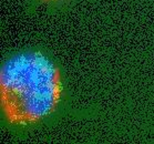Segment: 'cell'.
I'll use <instances>...</instances> for the list:
<instances>
[{"instance_id": "cell-1", "label": "cell", "mask_w": 154, "mask_h": 144, "mask_svg": "<svg viewBox=\"0 0 154 144\" xmlns=\"http://www.w3.org/2000/svg\"><path fill=\"white\" fill-rule=\"evenodd\" d=\"M62 93L59 69L40 52L12 57L1 68V106L12 124H30L56 110Z\"/></svg>"}]
</instances>
